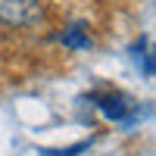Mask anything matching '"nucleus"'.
Wrapping results in <instances>:
<instances>
[{"instance_id":"1","label":"nucleus","mask_w":156,"mask_h":156,"mask_svg":"<svg viewBox=\"0 0 156 156\" xmlns=\"http://www.w3.org/2000/svg\"><path fill=\"white\" fill-rule=\"evenodd\" d=\"M44 19V6L37 0H0V22L16 25V28H28Z\"/></svg>"},{"instance_id":"2","label":"nucleus","mask_w":156,"mask_h":156,"mask_svg":"<svg viewBox=\"0 0 156 156\" xmlns=\"http://www.w3.org/2000/svg\"><path fill=\"white\" fill-rule=\"evenodd\" d=\"M90 100L97 103V109L109 122H128V109H131L128 97H122V94H94Z\"/></svg>"},{"instance_id":"3","label":"nucleus","mask_w":156,"mask_h":156,"mask_svg":"<svg viewBox=\"0 0 156 156\" xmlns=\"http://www.w3.org/2000/svg\"><path fill=\"white\" fill-rule=\"evenodd\" d=\"M62 44L72 47V50H87V47H90V37H87V31H84V25H81V22L69 25L66 34H62Z\"/></svg>"},{"instance_id":"4","label":"nucleus","mask_w":156,"mask_h":156,"mask_svg":"<svg viewBox=\"0 0 156 156\" xmlns=\"http://www.w3.org/2000/svg\"><path fill=\"white\" fill-rule=\"evenodd\" d=\"M90 147V140H78V144H72V147H66V150H41V156H81L84 150Z\"/></svg>"}]
</instances>
